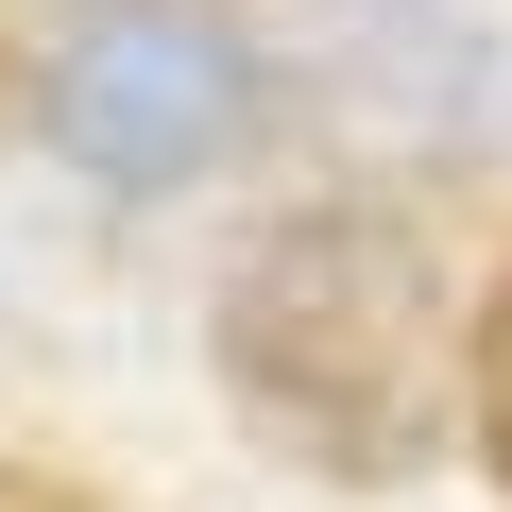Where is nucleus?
<instances>
[{
    "label": "nucleus",
    "instance_id": "nucleus-1",
    "mask_svg": "<svg viewBox=\"0 0 512 512\" xmlns=\"http://www.w3.org/2000/svg\"><path fill=\"white\" fill-rule=\"evenodd\" d=\"M222 393L325 478H410L444 444V274L376 205H291L222 274Z\"/></svg>",
    "mask_w": 512,
    "mask_h": 512
},
{
    "label": "nucleus",
    "instance_id": "nucleus-2",
    "mask_svg": "<svg viewBox=\"0 0 512 512\" xmlns=\"http://www.w3.org/2000/svg\"><path fill=\"white\" fill-rule=\"evenodd\" d=\"M52 154L86 171V188H120V205H154V188H188V171H222L239 154V120H256V69H239V35L222 18H171V0H120V18H86L69 52H52Z\"/></svg>",
    "mask_w": 512,
    "mask_h": 512
},
{
    "label": "nucleus",
    "instance_id": "nucleus-3",
    "mask_svg": "<svg viewBox=\"0 0 512 512\" xmlns=\"http://www.w3.org/2000/svg\"><path fill=\"white\" fill-rule=\"evenodd\" d=\"M325 86H342L359 137H410V154H478L495 103H512V69H495V35L461 0H359L325 35Z\"/></svg>",
    "mask_w": 512,
    "mask_h": 512
},
{
    "label": "nucleus",
    "instance_id": "nucleus-4",
    "mask_svg": "<svg viewBox=\"0 0 512 512\" xmlns=\"http://www.w3.org/2000/svg\"><path fill=\"white\" fill-rule=\"evenodd\" d=\"M478 444H495V478H512V291H495V325H478Z\"/></svg>",
    "mask_w": 512,
    "mask_h": 512
}]
</instances>
